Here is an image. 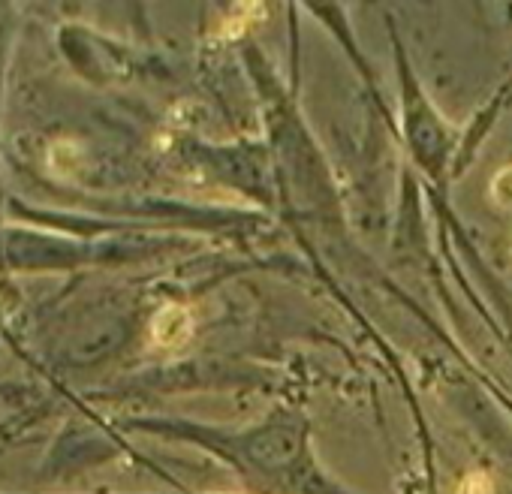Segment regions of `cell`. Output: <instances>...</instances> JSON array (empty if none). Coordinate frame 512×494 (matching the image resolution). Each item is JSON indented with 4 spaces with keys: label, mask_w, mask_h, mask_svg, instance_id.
Returning <instances> with one entry per match:
<instances>
[{
    "label": "cell",
    "mask_w": 512,
    "mask_h": 494,
    "mask_svg": "<svg viewBox=\"0 0 512 494\" xmlns=\"http://www.w3.org/2000/svg\"><path fill=\"white\" fill-rule=\"evenodd\" d=\"M190 335H193V317L184 305H166L151 323V338L163 350H175L187 344Z\"/></svg>",
    "instance_id": "obj_1"
},
{
    "label": "cell",
    "mask_w": 512,
    "mask_h": 494,
    "mask_svg": "<svg viewBox=\"0 0 512 494\" xmlns=\"http://www.w3.org/2000/svg\"><path fill=\"white\" fill-rule=\"evenodd\" d=\"M491 196L497 199V205L512 208V166L500 169L491 181Z\"/></svg>",
    "instance_id": "obj_2"
},
{
    "label": "cell",
    "mask_w": 512,
    "mask_h": 494,
    "mask_svg": "<svg viewBox=\"0 0 512 494\" xmlns=\"http://www.w3.org/2000/svg\"><path fill=\"white\" fill-rule=\"evenodd\" d=\"M250 19H263V7H235V10H232V22H226L223 28H229L226 34L235 37V34L247 31Z\"/></svg>",
    "instance_id": "obj_3"
}]
</instances>
